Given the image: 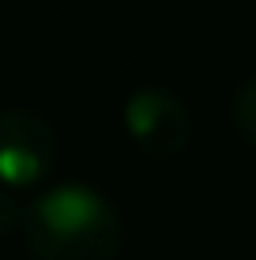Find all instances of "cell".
<instances>
[{
	"label": "cell",
	"mask_w": 256,
	"mask_h": 260,
	"mask_svg": "<svg viewBox=\"0 0 256 260\" xmlns=\"http://www.w3.org/2000/svg\"><path fill=\"white\" fill-rule=\"evenodd\" d=\"M230 121H234L237 136H241V140L256 151V76H249V79H245V83L234 91Z\"/></svg>",
	"instance_id": "cell-4"
},
{
	"label": "cell",
	"mask_w": 256,
	"mask_h": 260,
	"mask_svg": "<svg viewBox=\"0 0 256 260\" xmlns=\"http://www.w3.org/2000/svg\"><path fill=\"white\" fill-rule=\"evenodd\" d=\"M125 132L147 158H177L192 140L189 106L166 87H139L125 102Z\"/></svg>",
	"instance_id": "cell-3"
},
{
	"label": "cell",
	"mask_w": 256,
	"mask_h": 260,
	"mask_svg": "<svg viewBox=\"0 0 256 260\" xmlns=\"http://www.w3.org/2000/svg\"><path fill=\"white\" fill-rule=\"evenodd\" d=\"M23 222H26V208L15 200V196L0 192V234H8V230L23 226Z\"/></svg>",
	"instance_id": "cell-5"
},
{
	"label": "cell",
	"mask_w": 256,
	"mask_h": 260,
	"mask_svg": "<svg viewBox=\"0 0 256 260\" xmlns=\"http://www.w3.org/2000/svg\"><path fill=\"white\" fill-rule=\"evenodd\" d=\"M34 260H117L121 215L91 185H53L26 208Z\"/></svg>",
	"instance_id": "cell-1"
},
{
	"label": "cell",
	"mask_w": 256,
	"mask_h": 260,
	"mask_svg": "<svg viewBox=\"0 0 256 260\" xmlns=\"http://www.w3.org/2000/svg\"><path fill=\"white\" fill-rule=\"evenodd\" d=\"M57 166V132L34 110H0V185L30 189Z\"/></svg>",
	"instance_id": "cell-2"
}]
</instances>
